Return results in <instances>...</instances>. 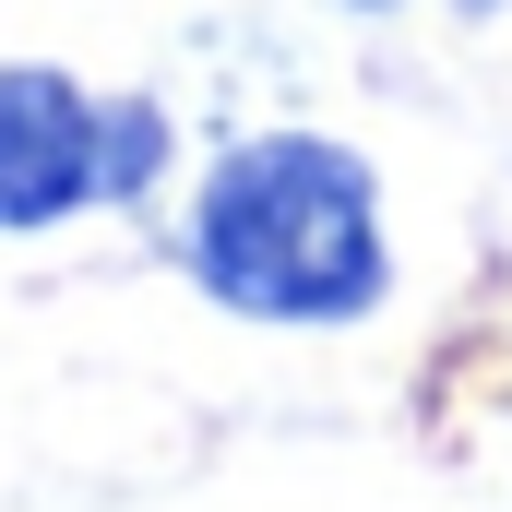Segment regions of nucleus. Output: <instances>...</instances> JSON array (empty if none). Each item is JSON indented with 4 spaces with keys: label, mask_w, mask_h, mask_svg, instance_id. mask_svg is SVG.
Masks as SVG:
<instances>
[{
    "label": "nucleus",
    "mask_w": 512,
    "mask_h": 512,
    "mask_svg": "<svg viewBox=\"0 0 512 512\" xmlns=\"http://www.w3.org/2000/svg\"><path fill=\"white\" fill-rule=\"evenodd\" d=\"M96 84L60 60H0V239H48L96 215Z\"/></svg>",
    "instance_id": "f03ea898"
},
{
    "label": "nucleus",
    "mask_w": 512,
    "mask_h": 512,
    "mask_svg": "<svg viewBox=\"0 0 512 512\" xmlns=\"http://www.w3.org/2000/svg\"><path fill=\"white\" fill-rule=\"evenodd\" d=\"M453 12H465V24H489V12H512V0H453Z\"/></svg>",
    "instance_id": "20e7f679"
},
{
    "label": "nucleus",
    "mask_w": 512,
    "mask_h": 512,
    "mask_svg": "<svg viewBox=\"0 0 512 512\" xmlns=\"http://www.w3.org/2000/svg\"><path fill=\"white\" fill-rule=\"evenodd\" d=\"M346 12H405V0H346Z\"/></svg>",
    "instance_id": "39448f33"
},
{
    "label": "nucleus",
    "mask_w": 512,
    "mask_h": 512,
    "mask_svg": "<svg viewBox=\"0 0 512 512\" xmlns=\"http://www.w3.org/2000/svg\"><path fill=\"white\" fill-rule=\"evenodd\" d=\"M167 155H179V131H167L155 96H108V108H96V191H108L120 215H131V203H155Z\"/></svg>",
    "instance_id": "7ed1b4c3"
},
{
    "label": "nucleus",
    "mask_w": 512,
    "mask_h": 512,
    "mask_svg": "<svg viewBox=\"0 0 512 512\" xmlns=\"http://www.w3.org/2000/svg\"><path fill=\"white\" fill-rule=\"evenodd\" d=\"M179 262L215 310L334 334L393 298V227H382V167L334 131H239L191 179Z\"/></svg>",
    "instance_id": "f257e3e1"
}]
</instances>
